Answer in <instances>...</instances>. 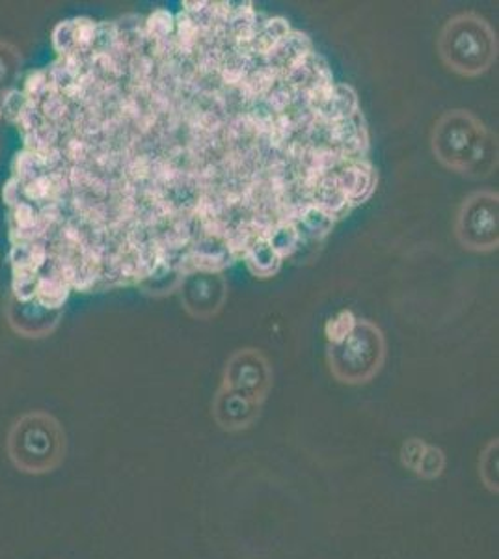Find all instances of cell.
Here are the masks:
<instances>
[{"instance_id":"obj_6","label":"cell","mask_w":499,"mask_h":559,"mask_svg":"<svg viewBox=\"0 0 499 559\" xmlns=\"http://www.w3.org/2000/svg\"><path fill=\"white\" fill-rule=\"evenodd\" d=\"M399 459L406 471L425 481H435L445 472V453L438 445L429 444L421 439H408L399 450Z\"/></svg>"},{"instance_id":"obj_9","label":"cell","mask_w":499,"mask_h":559,"mask_svg":"<svg viewBox=\"0 0 499 559\" xmlns=\"http://www.w3.org/2000/svg\"><path fill=\"white\" fill-rule=\"evenodd\" d=\"M144 28L150 38L165 39L170 38L176 31V13L165 8H158L155 12L144 17Z\"/></svg>"},{"instance_id":"obj_10","label":"cell","mask_w":499,"mask_h":559,"mask_svg":"<svg viewBox=\"0 0 499 559\" xmlns=\"http://www.w3.org/2000/svg\"><path fill=\"white\" fill-rule=\"evenodd\" d=\"M358 324V319L351 310H343L335 318L330 319L324 326V334L329 340V345H340L353 334L354 329Z\"/></svg>"},{"instance_id":"obj_7","label":"cell","mask_w":499,"mask_h":559,"mask_svg":"<svg viewBox=\"0 0 499 559\" xmlns=\"http://www.w3.org/2000/svg\"><path fill=\"white\" fill-rule=\"evenodd\" d=\"M242 261L247 263L250 273L258 276V278H271V276L278 273L282 263H284V260L276 254V250L271 247L269 241L258 242L256 247L250 248Z\"/></svg>"},{"instance_id":"obj_1","label":"cell","mask_w":499,"mask_h":559,"mask_svg":"<svg viewBox=\"0 0 499 559\" xmlns=\"http://www.w3.org/2000/svg\"><path fill=\"white\" fill-rule=\"evenodd\" d=\"M272 388L271 362L260 350H237L224 369L211 413L226 432L248 431L260 418Z\"/></svg>"},{"instance_id":"obj_4","label":"cell","mask_w":499,"mask_h":559,"mask_svg":"<svg viewBox=\"0 0 499 559\" xmlns=\"http://www.w3.org/2000/svg\"><path fill=\"white\" fill-rule=\"evenodd\" d=\"M384 336L369 321H358L353 334L343 344L330 345V371L337 381L351 386L373 381L384 366Z\"/></svg>"},{"instance_id":"obj_5","label":"cell","mask_w":499,"mask_h":559,"mask_svg":"<svg viewBox=\"0 0 499 559\" xmlns=\"http://www.w3.org/2000/svg\"><path fill=\"white\" fill-rule=\"evenodd\" d=\"M456 237L475 252L498 248V194L475 192L462 204L456 218Z\"/></svg>"},{"instance_id":"obj_8","label":"cell","mask_w":499,"mask_h":559,"mask_svg":"<svg viewBox=\"0 0 499 559\" xmlns=\"http://www.w3.org/2000/svg\"><path fill=\"white\" fill-rule=\"evenodd\" d=\"M499 440H488L487 445L483 448L479 455V477L480 484L492 495L499 492Z\"/></svg>"},{"instance_id":"obj_3","label":"cell","mask_w":499,"mask_h":559,"mask_svg":"<svg viewBox=\"0 0 499 559\" xmlns=\"http://www.w3.org/2000/svg\"><path fill=\"white\" fill-rule=\"evenodd\" d=\"M438 49L451 70L475 76L492 66L498 55V41L487 21L475 13H461L443 26Z\"/></svg>"},{"instance_id":"obj_2","label":"cell","mask_w":499,"mask_h":559,"mask_svg":"<svg viewBox=\"0 0 499 559\" xmlns=\"http://www.w3.org/2000/svg\"><path fill=\"white\" fill-rule=\"evenodd\" d=\"M432 150L440 163L461 174L487 176L496 165L492 134L466 110L440 118L432 131Z\"/></svg>"}]
</instances>
